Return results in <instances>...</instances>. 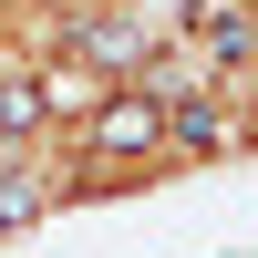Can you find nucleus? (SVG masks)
<instances>
[{
	"label": "nucleus",
	"instance_id": "obj_1",
	"mask_svg": "<svg viewBox=\"0 0 258 258\" xmlns=\"http://www.w3.org/2000/svg\"><path fill=\"white\" fill-rule=\"evenodd\" d=\"M165 155H176V176H207V165H248L238 93H227V83H207L197 103H176V114H165Z\"/></svg>",
	"mask_w": 258,
	"mask_h": 258
}]
</instances>
